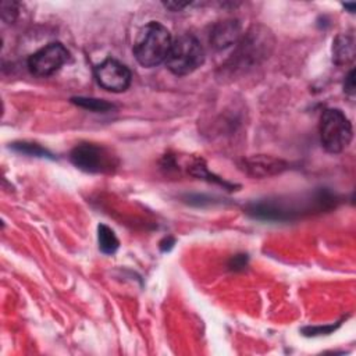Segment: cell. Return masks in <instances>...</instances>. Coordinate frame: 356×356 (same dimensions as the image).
Listing matches in <instances>:
<instances>
[{"instance_id": "11", "label": "cell", "mask_w": 356, "mask_h": 356, "mask_svg": "<svg viewBox=\"0 0 356 356\" xmlns=\"http://www.w3.org/2000/svg\"><path fill=\"white\" fill-rule=\"evenodd\" d=\"M97 242H99V249L106 254L115 253L120 246L118 238L115 236L114 231L104 224H99L97 227Z\"/></svg>"}, {"instance_id": "5", "label": "cell", "mask_w": 356, "mask_h": 356, "mask_svg": "<svg viewBox=\"0 0 356 356\" xmlns=\"http://www.w3.org/2000/svg\"><path fill=\"white\" fill-rule=\"evenodd\" d=\"M70 58L68 50L58 42L49 43L28 58V68L36 76H49L58 71Z\"/></svg>"}, {"instance_id": "14", "label": "cell", "mask_w": 356, "mask_h": 356, "mask_svg": "<svg viewBox=\"0 0 356 356\" xmlns=\"http://www.w3.org/2000/svg\"><path fill=\"white\" fill-rule=\"evenodd\" d=\"M17 3L3 1L1 3V18L7 22H13L17 17Z\"/></svg>"}, {"instance_id": "2", "label": "cell", "mask_w": 356, "mask_h": 356, "mask_svg": "<svg viewBox=\"0 0 356 356\" xmlns=\"http://www.w3.org/2000/svg\"><path fill=\"white\" fill-rule=\"evenodd\" d=\"M204 61V50L200 42L192 35H181L172 40L165 58L167 68L178 76L192 74Z\"/></svg>"}, {"instance_id": "7", "label": "cell", "mask_w": 356, "mask_h": 356, "mask_svg": "<svg viewBox=\"0 0 356 356\" xmlns=\"http://www.w3.org/2000/svg\"><path fill=\"white\" fill-rule=\"evenodd\" d=\"M246 213L257 220L264 221H286L293 217L296 213L286 204L281 203L280 200L264 199L259 202H253L246 207Z\"/></svg>"}, {"instance_id": "16", "label": "cell", "mask_w": 356, "mask_h": 356, "mask_svg": "<svg viewBox=\"0 0 356 356\" xmlns=\"http://www.w3.org/2000/svg\"><path fill=\"white\" fill-rule=\"evenodd\" d=\"M245 264H246V257L243 256V254H239V256H235L234 259H232V268L234 270H236V268H242V267H245Z\"/></svg>"}, {"instance_id": "1", "label": "cell", "mask_w": 356, "mask_h": 356, "mask_svg": "<svg viewBox=\"0 0 356 356\" xmlns=\"http://www.w3.org/2000/svg\"><path fill=\"white\" fill-rule=\"evenodd\" d=\"M172 39L170 31L160 22L150 21L138 33L134 56L143 67H156L165 61Z\"/></svg>"}, {"instance_id": "6", "label": "cell", "mask_w": 356, "mask_h": 356, "mask_svg": "<svg viewBox=\"0 0 356 356\" xmlns=\"http://www.w3.org/2000/svg\"><path fill=\"white\" fill-rule=\"evenodd\" d=\"M97 83L108 92H124L131 85V71L122 63L114 58H106L95 67Z\"/></svg>"}, {"instance_id": "10", "label": "cell", "mask_w": 356, "mask_h": 356, "mask_svg": "<svg viewBox=\"0 0 356 356\" xmlns=\"http://www.w3.org/2000/svg\"><path fill=\"white\" fill-rule=\"evenodd\" d=\"M355 42L349 35H339L332 43V60L335 64L342 65L353 60Z\"/></svg>"}, {"instance_id": "3", "label": "cell", "mask_w": 356, "mask_h": 356, "mask_svg": "<svg viewBox=\"0 0 356 356\" xmlns=\"http://www.w3.org/2000/svg\"><path fill=\"white\" fill-rule=\"evenodd\" d=\"M353 129L348 117L339 108H327L320 118V139L328 153H339L352 140Z\"/></svg>"}, {"instance_id": "4", "label": "cell", "mask_w": 356, "mask_h": 356, "mask_svg": "<svg viewBox=\"0 0 356 356\" xmlns=\"http://www.w3.org/2000/svg\"><path fill=\"white\" fill-rule=\"evenodd\" d=\"M70 160L76 168L90 174L107 172L115 165L111 153L93 143H82L75 146L70 154Z\"/></svg>"}, {"instance_id": "17", "label": "cell", "mask_w": 356, "mask_h": 356, "mask_svg": "<svg viewBox=\"0 0 356 356\" xmlns=\"http://www.w3.org/2000/svg\"><path fill=\"white\" fill-rule=\"evenodd\" d=\"M164 6H165L167 8H171L172 11H179V10H182L184 7L191 6V3H164Z\"/></svg>"}, {"instance_id": "15", "label": "cell", "mask_w": 356, "mask_h": 356, "mask_svg": "<svg viewBox=\"0 0 356 356\" xmlns=\"http://www.w3.org/2000/svg\"><path fill=\"white\" fill-rule=\"evenodd\" d=\"M343 90H345L349 96H353V95H355V70H350L349 74L346 75L345 82H343Z\"/></svg>"}, {"instance_id": "9", "label": "cell", "mask_w": 356, "mask_h": 356, "mask_svg": "<svg viewBox=\"0 0 356 356\" xmlns=\"http://www.w3.org/2000/svg\"><path fill=\"white\" fill-rule=\"evenodd\" d=\"M245 168L253 177H270L284 171L286 164L282 160L270 156H253L245 160Z\"/></svg>"}, {"instance_id": "8", "label": "cell", "mask_w": 356, "mask_h": 356, "mask_svg": "<svg viewBox=\"0 0 356 356\" xmlns=\"http://www.w3.org/2000/svg\"><path fill=\"white\" fill-rule=\"evenodd\" d=\"M241 36V25L238 21H221L211 29L210 42L216 49H225L238 42Z\"/></svg>"}, {"instance_id": "12", "label": "cell", "mask_w": 356, "mask_h": 356, "mask_svg": "<svg viewBox=\"0 0 356 356\" xmlns=\"http://www.w3.org/2000/svg\"><path fill=\"white\" fill-rule=\"evenodd\" d=\"M72 103L95 113H106L113 108L111 103L102 99H92V97H74Z\"/></svg>"}, {"instance_id": "13", "label": "cell", "mask_w": 356, "mask_h": 356, "mask_svg": "<svg viewBox=\"0 0 356 356\" xmlns=\"http://www.w3.org/2000/svg\"><path fill=\"white\" fill-rule=\"evenodd\" d=\"M11 147L19 153H25V154H29V156H36V157H50V153L40 147L39 145H35V143H26V142H17V143H13Z\"/></svg>"}, {"instance_id": "18", "label": "cell", "mask_w": 356, "mask_h": 356, "mask_svg": "<svg viewBox=\"0 0 356 356\" xmlns=\"http://www.w3.org/2000/svg\"><path fill=\"white\" fill-rule=\"evenodd\" d=\"M343 7H345V8H348L350 13H353V11H355V4H353V3H345V4H343Z\"/></svg>"}]
</instances>
